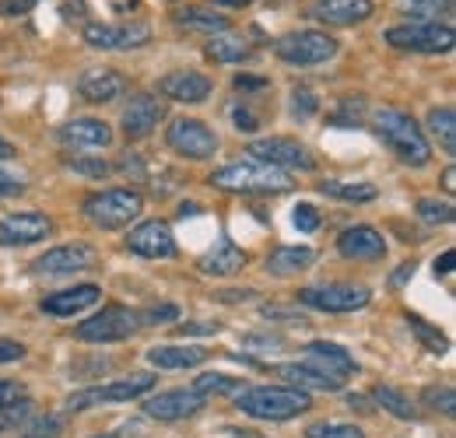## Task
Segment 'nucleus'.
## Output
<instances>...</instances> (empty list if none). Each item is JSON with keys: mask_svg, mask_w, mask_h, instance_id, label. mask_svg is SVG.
<instances>
[{"mask_svg": "<svg viewBox=\"0 0 456 438\" xmlns=\"http://www.w3.org/2000/svg\"><path fill=\"white\" fill-rule=\"evenodd\" d=\"M372 126H376V137L390 144V151L397 155L403 165H428L432 158V144L425 137V130L414 123V116L400 110H376L372 112Z\"/></svg>", "mask_w": 456, "mask_h": 438, "instance_id": "f257e3e1", "label": "nucleus"}, {"mask_svg": "<svg viewBox=\"0 0 456 438\" xmlns=\"http://www.w3.org/2000/svg\"><path fill=\"white\" fill-rule=\"evenodd\" d=\"M235 407L253 421H291L313 407L309 393L291 385H253L235 396Z\"/></svg>", "mask_w": 456, "mask_h": 438, "instance_id": "f03ea898", "label": "nucleus"}, {"mask_svg": "<svg viewBox=\"0 0 456 438\" xmlns=\"http://www.w3.org/2000/svg\"><path fill=\"white\" fill-rule=\"evenodd\" d=\"M211 186L225 193H288L295 186L291 172H281L264 162H232L211 175Z\"/></svg>", "mask_w": 456, "mask_h": 438, "instance_id": "7ed1b4c3", "label": "nucleus"}, {"mask_svg": "<svg viewBox=\"0 0 456 438\" xmlns=\"http://www.w3.org/2000/svg\"><path fill=\"white\" fill-rule=\"evenodd\" d=\"M141 211H144V197L137 190H102L85 200V218L102 231L126 228L134 218H141Z\"/></svg>", "mask_w": 456, "mask_h": 438, "instance_id": "20e7f679", "label": "nucleus"}, {"mask_svg": "<svg viewBox=\"0 0 456 438\" xmlns=\"http://www.w3.org/2000/svg\"><path fill=\"white\" fill-rule=\"evenodd\" d=\"M274 53L291 67H316V63H327L338 56V39L327 32H316V28H298L274 43Z\"/></svg>", "mask_w": 456, "mask_h": 438, "instance_id": "39448f33", "label": "nucleus"}, {"mask_svg": "<svg viewBox=\"0 0 456 438\" xmlns=\"http://www.w3.org/2000/svg\"><path fill=\"white\" fill-rule=\"evenodd\" d=\"M387 43L407 50V53H453L456 32L453 25H425V21H407L394 25L387 32Z\"/></svg>", "mask_w": 456, "mask_h": 438, "instance_id": "423d86ee", "label": "nucleus"}, {"mask_svg": "<svg viewBox=\"0 0 456 438\" xmlns=\"http://www.w3.org/2000/svg\"><path fill=\"white\" fill-rule=\"evenodd\" d=\"M295 298H298V305H305V309L344 316V312L365 309L369 298H372V291L362 288V284H316V288H302Z\"/></svg>", "mask_w": 456, "mask_h": 438, "instance_id": "0eeeda50", "label": "nucleus"}, {"mask_svg": "<svg viewBox=\"0 0 456 438\" xmlns=\"http://www.w3.org/2000/svg\"><path fill=\"white\" fill-rule=\"evenodd\" d=\"M166 141L175 155L190 158V162H208L218 155V134L204 123V119H172L166 130Z\"/></svg>", "mask_w": 456, "mask_h": 438, "instance_id": "6e6552de", "label": "nucleus"}, {"mask_svg": "<svg viewBox=\"0 0 456 438\" xmlns=\"http://www.w3.org/2000/svg\"><path fill=\"white\" fill-rule=\"evenodd\" d=\"M137 329H141V320H137L134 309H126V305H106L102 312H95L92 320H85L74 333L85 344H116V340L134 337Z\"/></svg>", "mask_w": 456, "mask_h": 438, "instance_id": "1a4fd4ad", "label": "nucleus"}, {"mask_svg": "<svg viewBox=\"0 0 456 438\" xmlns=\"http://www.w3.org/2000/svg\"><path fill=\"white\" fill-rule=\"evenodd\" d=\"M151 385H155V376H148V372H134V376L116 379V383L70 393V396H67V410L77 414V410H88V407H95V403H123V400H137V396H144Z\"/></svg>", "mask_w": 456, "mask_h": 438, "instance_id": "9d476101", "label": "nucleus"}, {"mask_svg": "<svg viewBox=\"0 0 456 438\" xmlns=\"http://www.w3.org/2000/svg\"><path fill=\"white\" fill-rule=\"evenodd\" d=\"M85 43L92 50H141L151 43L144 21H92L85 25Z\"/></svg>", "mask_w": 456, "mask_h": 438, "instance_id": "9b49d317", "label": "nucleus"}, {"mask_svg": "<svg viewBox=\"0 0 456 438\" xmlns=\"http://www.w3.org/2000/svg\"><path fill=\"white\" fill-rule=\"evenodd\" d=\"M246 155H249L253 162L274 165V168H281V172H291V168H298V172H313V168H316V158L309 155V148H302V144L291 141V137L253 141V144L246 148Z\"/></svg>", "mask_w": 456, "mask_h": 438, "instance_id": "f8f14e48", "label": "nucleus"}, {"mask_svg": "<svg viewBox=\"0 0 456 438\" xmlns=\"http://www.w3.org/2000/svg\"><path fill=\"white\" fill-rule=\"evenodd\" d=\"M126 249L144 256V260H172L179 253L175 235L166 221H144L126 235Z\"/></svg>", "mask_w": 456, "mask_h": 438, "instance_id": "ddd939ff", "label": "nucleus"}, {"mask_svg": "<svg viewBox=\"0 0 456 438\" xmlns=\"http://www.w3.org/2000/svg\"><path fill=\"white\" fill-rule=\"evenodd\" d=\"M208 403V396H200L197 389H172V393H159L151 400H144V414L151 421H186L193 414H200Z\"/></svg>", "mask_w": 456, "mask_h": 438, "instance_id": "4468645a", "label": "nucleus"}, {"mask_svg": "<svg viewBox=\"0 0 456 438\" xmlns=\"http://www.w3.org/2000/svg\"><path fill=\"white\" fill-rule=\"evenodd\" d=\"M95 264V249L88 242H70V246H57L50 253H43L32 271L43 277H63V274H77V271H88Z\"/></svg>", "mask_w": 456, "mask_h": 438, "instance_id": "2eb2a0df", "label": "nucleus"}, {"mask_svg": "<svg viewBox=\"0 0 456 438\" xmlns=\"http://www.w3.org/2000/svg\"><path fill=\"white\" fill-rule=\"evenodd\" d=\"M162 119H166V102H159L155 95L141 92V95H134V99L126 102V110L119 116V126H123L126 137L141 141V137H148L151 130H159Z\"/></svg>", "mask_w": 456, "mask_h": 438, "instance_id": "dca6fc26", "label": "nucleus"}, {"mask_svg": "<svg viewBox=\"0 0 456 438\" xmlns=\"http://www.w3.org/2000/svg\"><path fill=\"white\" fill-rule=\"evenodd\" d=\"M50 231H53V221L39 211L7 215L0 218V246H32V242H43Z\"/></svg>", "mask_w": 456, "mask_h": 438, "instance_id": "f3484780", "label": "nucleus"}, {"mask_svg": "<svg viewBox=\"0 0 456 438\" xmlns=\"http://www.w3.org/2000/svg\"><path fill=\"white\" fill-rule=\"evenodd\" d=\"M211 77L200 74V70H172L159 81V92L172 99V102H186V106H197L211 95Z\"/></svg>", "mask_w": 456, "mask_h": 438, "instance_id": "a211bd4d", "label": "nucleus"}, {"mask_svg": "<svg viewBox=\"0 0 456 438\" xmlns=\"http://www.w3.org/2000/svg\"><path fill=\"white\" fill-rule=\"evenodd\" d=\"M338 253L344 260H354V264L379 260L387 253V239L369 224H354V228H344L338 235Z\"/></svg>", "mask_w": 456, "mask_h": 438, "instance_id": "6ab92c4d", "label": "nucleus"}, {"mask_svg": "<svg viewBox=\"0 0 456 438\" xmlns=\"http://www.w3.org/2000/svg\"><path fill=\"white\" fill-rule=\"evenodd\" d=\"M376 4L372 0H316L309 7V18L323 21V25H334V28H347V25H358L365 18H372Z\"/></svg>", "mask_w": 456, "mask_h": 438, "instance_id": "aec40b11", "label": "nucleus"}, {"mask_svg": "<svg viewBox=\"0 0 456 438\" xmlns=\"http://www.w3.org/2000/svg\"><path fill=\"white\" fill-rule=\"evenodd\" d=\"M305 365H313L316 372H323V376H330V379H344V376H351L358 365H354V358L344 351L341 344H330V340H313V344H305Z\"/></svg>", "mask_w": 456, "mask_h": 438, "instance_id": "412c9836", "label": "nucleus"}, {"mask_svg": "<svg viewBox=\"0 0 456 438\" xmlns=\"http://www.w3.org/2000/svg\"><path fill=\"white\" fill-rule=\"evenodd\" d=\"M60 141L67 148H110L113 144V130L102 119L77 116V119H70V123L60 126Z\"/></svg>", "mask_w": 456, "mask_h": 438, "instance_id": "4be33fe9", "label": "nucleus"}, {"mask_svg": "<svg viewBox=\"0 0 456 438\" xmlns=\"http://www.w3.org/2000/svg\"><path fill=\"white\" fill-rule=\"evenodd\" d=\"M144 358H148V365L159 369V372H183V369H197V365H204L211 354H208V347L162 344V347H151Z\"/></svg>", "mask_w": 456, "mask_h": 438, "instance_id": "5701e85b", "label": "nucleus"}, {"mask_svg": "<svg viewBox=\"0 0 456 438\" xmlns=\"http://www.w3.org/2000/svg\"><path fill=\"white\" fill-rule=\"evenodd\" d=\"M102 298V288L99 284H77V288H67V291H57V295H46L43 298V312L50 316H77L85 309H92L95 302Z\"/></svg>", "mask_w": 456, "mask_h": 438, "instance_id": "b1692460", "label": "nucleus"}, {"mask_svg": "<svg viewBox=\"0 0 456 438\" xmlns=\"http://www.w3.org/2000/svg\"><path fill=\"white\" fill-rule=\"evenodd\" d=\"M123 77L116 74V70H85L81 77H77V95L85 99V102H92V106H106V102H113L123 95Z\"/></svg>", "mask_w": 456, "mask_h": 438, "instance_id": "393cba45", "label": "nucleus"}, {"mask_svg": "<svg viewBox=\"0 0 456 438\" xmlns=\"http://www.w3.org/2000/svg\"><path fill=\"white\" fill-rule=\"evenodd\" d=\"M200 274L208 277H235L242 267H246V253L232 242V239H222L215 249H208L204 256H200Z\"/></svg>", "mask_w": 456, "mask_h": 438, "instance_id": "a878e982", "label": "nucleus"}, {"mask_svg": "<svg viewBox=\"0 0 456 438\" xmlns=\"http://www.w3.org/2000/svg\"><path fill=\"white\" fill-rule=\"evenodd\" d=\"M271 372H274L278 379H285L291 389H302V393H309V389L338 393V389H341V379H330V376L316 372V369H313V365H305V361H295V365H274Z\"/></svg>", "mask_w": 456, "mask_h": 438, "instance_id": "bb28decb", "label": "nucleus"}, {"mask_svg": "<svg viewBox=\"0 0 456 438\" xmlns=\"http://www.w3.org/2000/svg\"><path fill=\"white\" fill-rule=\"evenodd\" d=\"M313 260H316V253H313L309 246H278V249L267 256V274H274V277L298 274V271H305Z\"/></svg>", "mask_w": 456, "mask_h": 438, "instance_id": "cd10ccee", "label": "nucleus"}, {"mask_svg": "<svg viewBox=\"0 0 456 438\" xmlns=\"http://www.w3.org/2000/svg\"><path fill=\"white\" fill-rule=\"evenodd\" d=\"M175 25L179 28H190V32H208V36L228 32V18H222L218 11H204V7H183V11H175Z\"/></svg>", "mask_w": 456, "mask_h": 438, "instance_id": "c85d7f7f", "label": "nucleus"}, {"mask_svg": "<svg viewBox=\"0 0 456 438\" xmlns=\"http://www.w3.org/2000/svg\"><path fill=\"white\" fill-rule=\"evenodd\" d=\"M456 0H400V11L425 21V25H439V18H453Z\"/></svg>", "mask_w": 456, "mask_h": 438, "instance_id": "c756f323", "label": "nucleus"}, {"mask_svg": "<svg viewBox=\"0 0 456 438\" xmlns=\"http://www.w3.org/2000/svg\"><path fill=\"white\" fill-rule=\"evenodd\" d=\"M320 193L338 197V200H351V204H369V200L379 197V190L372 182H338V179H323Z\"/></svg>", "mask_w": 456, "mask_h": 438, "instance_id": "7c9ffc66", "label": "nucleus"}, {"mask_svg": "<svg viewBox=\"0 0 456 438\" xmlns=\"http://www.w3.org/2000/svg\"><path fill=\"white\" fill-rule=\"evenodd\" d=\"M428 130L432 137L443 144L446 155H456V112L453 106H439V110L428 112Z\"/></svg>", "mask_w": 456, "mask_h": 438, "instance_id": "2f4dec72", "label": "nucleus"}, {"mask_svg": "<svg viewBox=\"0 0 456 438\" xmlns=\"http://www.w3.org/2000/svg\"><path fill=\"white\" fill-rule=\"evenodd\" d=\"M204 53L211 56L215 63H239V60H246L249 56V43L246 39H239V36H211V43H208V50Z\"/></svg>", "mask_w": 456, "mask_h": 438, "instance_id": "473e14b6", "label": "nucleus"}, {"mask_svg": "<svg viewBox=\"0 0 456 438\" xmlns=\"http://www.w3.org/2000/svg\"><path fill=\"white\" fill-rule=\"evenodd\" d=\"M372 400H376L383 410H390L394 418H400V421H414V418H418L411 396H403L397 385H376V389H372Z\"/></svg>", "mask_w": 456, "mask_h": 438, "instance_id": "72a5a7b5", "label": "nucleus"}, {"mask_svg": "<svg viewBox=\"0 0 456 438\" xmlns=\"http://www.w3.org/2000/svg\"><path fill=\"white\" fill-rule=\"evenodd\" d=\"M193 389L200 393V396H222V393H242V379H235V376H222V372H208V376H200Z\"/></svg>", "mask_w": 456, "mask_h": 438, "instance_id": "f704fd0d", "label": "nucleus"}, {"mask_svg": "<svg viewBox=\"0 0 456 438\" xmlns=\"http://www.w3.org/2000/svg\"><path fill=\"white\" fill-rule=\"evenodd\" d=\"M407 323L414 329V337L432 351V354H446L450 351V340H446V333H439V329L432 327V323H425L421 316H407Z\"/></svg>", "mask_w": 456, "mask_h": 438, "instance_id": "c9c22d12", "label": "nucleus"}, {"mask_svg": "<svg viewBox=\"0 0 456 438\" xmlns=\"http://www.w3.org/2000/svg\"><path fill=\"white\" fill-rule=\"evenodd\" d=\"M421 400H425V407H428V410H439V414H446V418H453L456 414L453 385H428V389L421 393Z\"/></svg>", "mask_w": 456, "mask_h": 438, "instance_id": "e433bc0d", "label": "nucleus"}, {"mask_svg": "<svg viewBox=\"0 0 456 438\" xmlns=\"http://www.w3.org/2000/svg\"><path fill=\"white\" fill-rule=\"evenodd\" d=\"M63 432V418L57 414H39V418H28L21 438H60Z\"/></svg>", "mask_w": 456, "mask_h": 438, "instance_id": "4c0bfd02", "label": "nucleus"}, {"mask_svg": "<svg viewBox=\"0 0 456 438\" xmlns=\"http://www.w3.org/2000/svg\"><path fill=\"white\" fill-rule=\"evenodd\" d=\"M453 215V204H446V200H418V218L425 224H450Z\"/></svg>", "mask_w": 456, "mask_h": 438, "instance_id": "58836bf2", "label": "nucleus"}, {"mask_svg": "<svg viewBox=\"0 0 456 438\" xmlns=\"http://www.w3.org/2000/svg\"><path fill=\"white\" fill-rule=\"evenodd\" d=\"M63 165H67L70 172H77V175H92V179H102V175L113 172V165L110 162H102V158H81V155L63 158Z\"/></svg>", "mask_w": 456, "mask_h": 438, "instance_id": "ea45409f", "label": "nucleus"}, {"mask_svg": "<svg viewBox=\"0 0 456 438\" xmlns=\"http://www.w3.org/2000/svg\"><path fill=\"white\" fill-rule=\"evenodd\" d=\"M305 438H365L362 435V428H354V425H334V421H323V425H313Z\"/></svg>", "mask_w": 456, "mask_h": 438, "instance_id": "a19ab883", "label": "nucleus"}, {"mask_svg": "<svg viewBox=\"0 0 456 438\" xmlns=\"http://www.w3.org/2000/svg\"><path fill=\"white\" fill-rule=\"evenodd\" d=\"M316 110H320V102H316V95H313L309 88H295V92H291V112H295L298 119L313 116Z\"/></svg>", "mask_w": 456, "mask_h": 438, "instance_id": "79ce46f5", "label": "nucleus"}, {"mask_svg": "<svg viewBox=\"0 0 456 438\" xmlns=\"http://www.w3.org/2000/svg\"><path fill=\"white\" fill-rule=\"evenodd\" d=\"M291 215H295L291 221H295L298 231H316V228H320V211H316L313 204H298Z\"/></svg>", "mask_w": 456, "mask_h": 438, "instance_id": "37998d69", "label": "nucleus"}, {"mask_svg": "<svg viewBox=\"0 0 456 438\" xmlns=\"http://www.w3.org/2000/svg\"><path fill=\"white\" fill-rule=\"evenodd\" d=\"M18 193H25V179L0 168V197H18Z\"/></svg>", "mask_w": 456, "mask_h": 438, "instance_id": "c03bdc74", "label": "nucleus"}, {"mask_svg": "<svg viewBox=\"0 0 456 438\" xmlns=\"http://www.w3.org/2000/svg\"><path fill=\"white\" fill-rule=\"evenodd\" d=\"M21 358H25V347H21L18 340L0 337V365H14V361H21Z\"/></svg>", "mask_w": 456, "mask_h": 438, "instance_id": "a18cd8bd", "label": "nucleus"}, {"mask_svg": "<svg viewBox=\"0 0 456 438\" xmlns=\"http://www.w3.org/2000/svg\"><path fill=\"white\" fill-rule=\"evenodd\" d=\"M175 316H179V312H175V305H162V309H148V312H137V320H141V323H148V327H151V323H172Z\"/></svg>", "mask_w": 456, "mask_h": 438, "instance_id": "49530a36", "label": "nucleus"}, {"mask_svg": "<svg viewBox=\"0 0 456 438\" xmlns=\"http://www.w3.org/2000/svg\"><path fill=\"white\" fill-rule=\"evenodd\" d=\"M18 400H25V389L18 383H11V379H0V410H7Z\"/></svg>", "mask_w": 456, "mask_h": 438, "instance_id": "de8ad7c7", "label": "nucleus"}, {"mask_svg": "<svg viewBox=\"0 0 456 438\" xmlns=\"http://www.w3.org/2000/svg\"><path fill=\"white\" fill-rule=\"evenodd\" d=\"M36 4H39V0H0V14H7V18H21V14H28Z\"/></svg>", "mask_w": 456, "mask_h": 438, "instance_id": "09e8293b", "label": "nucleus"}, {"mask_svg": "<svg viewBox=\"0 0 456 438\" xmlns=\"http://www.w3.org/2000/svg\"><path fill=\"white\" fill-rule=\"evenodd\" d=\"M232 119H235V126H239L242 134H253V130L260 126V119L246 110V106H242V110H232Z\"/></svg>", "mask_w": 456, "mask_h": 438, "instance_id": "8fccbe9b", "label": "nucleus"}, {"mask_svg": "<svg viewBox=\"0 0 456 438\" xmlns=\"http://www.w3.org/2000/svg\"><path fill=\"white\" fill-rule=\"evenodd\" d=\"M183 337H197V333H218V323H183V327H175Z\"/></svg>", "mask_w": 456, "mask_h": 438, "instance_id": "3c124183", "label": "nucleus"}, {"mask_svg": "<svg viewBox=\"0 0 456 438\" xmlns=\"http://www.w3.org/2000/svg\"><path fill=\"white\" fill-rule=\"evenodd\" d=\"M215 298H218V302H225V305H232V302H246V298H256V291H253V288H246V291H218Z\"/></svg>", "mask_w": 456, "mask_h": 438, "instance_id": "603ef678", "label": "nucleus"}, {"mask_svg": "<svg viewBox=\"0 0 456 438\" xmlns=\"http://www.w3.org/2000/svg\"><path fill=\"white\" fill-rule=\"evenodd\" d=\"M246 347H285V340L281 337H246Z\"/></svg>", "mask_w": 456, "mask_h": 438, "instance_id": "864d4df0", "label": "nucleus"}, {"mask_svg": "<svg viewBox=\"0 0 456 438\" xmlns=\"http://www.w3.org/2000/svg\"><path fill=\"white\" fill-rule=\"evenodd\" d=\"M453 264H456V253H453V249H446V253L436 260V274H439V277L453 274Z\"/></svg>", "mask_w": 456, "mask_h": 438, "instance_id": "5fc2aeb1", "label": "nucleus"}, {"mask_svg": "<svg viewBox=\"0 0 456 438\" xmlns=\"http://www.w3.org/2000/svg\"><path fill=\"white\" fill-rule=\"evenodd\" d=\"M264 85H267L264 77H242V74L235 77V88H264Z\"/></svg>", "mask_w": 456, "mask_h": 438, "instance_id": "6e6d98bb", "label": "nucleus"}, {"mask_svg": "<svg viewBox=\"0 0 456 438\" xmlns=\"http://www.w3.org/2000/svg\"><path fill=\"white\" fill-rule=\"evenodd\" d=\"M443 190H446V193H456V168L453 165L443 172Z\"/></svg>", "mask_w": 456, "mask_h": 438, "instance_id": "4d7b16f0", "label": "nucleus"}, {"mask_svg": "<svg viewBox=\"0 0 456 438\" xmlns=\"http://www.w3.org/2000/svg\"><path fill=\"white\" fill-rule=\"evenodd\" d=\"M14 155H18V151H14V144H11V141H4V137H0V162H11V158H14Z\"/></svg>", "mask_w": 456, "mask_h": 438, "instance_id": "13d9d810", "label": "nucleus"}, {"mask_svg": "<svg viewBox=\"0 0 456 438\" xmlns=\"http://www.w3.org/2000/svg\"><path fill=\"white\" fill-rule=\"evenodd\" d=\"M414 274V264H403V267H397V274H394V284H403L407 277Z\"/></svg>", "mask_w": 456, "mask_h": 438, "instance_id": "bf43d9fd", "label": "nucleus"}, {"mask_svg": "<svg viewBox=\"0 0 456 438\" xmlns=\"http://www.w3.org/2000/svg\"><path fill=\"white\" fill-rule=\"evenodd\" d=\"M215 4H225V7H249L253 0H215Z\"/></svg>", "mask_w": 456, "mask_h": 438, "instance_id": "052dcab7", "label": "nucleus"}, {"mask_svg": "<svg viewBox=\"0 0 456 438\" xmlns=\"http://www.w3.org/2000/svg\"><path fill=\"white\" fill-rule=\"evenodd\" d=\"M242 438H260V435H253V432H242Z\"/></svg>", "mask_w": 456, "mask_h": 438, "instance_id": "680f3d73", "label": "nucleus"}, {"mask_svg": "<svg viewBox=\"0 0 456 438\" xmlns=\"http://www.w3.org/2000/svg\"><path fill=\"white\" fill-rule=\"evenodd\" d=\"M92 438H116V435H92Z\"/></svg>", "mask_w": 456, "mask_h": 438, "instance_id": "e2e57ef3", "label": "nucleus"}]
</instances>
